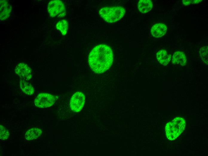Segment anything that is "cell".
I'll return each instance as SVG.
<instances>
[{
  "label": "cell",
  "mask_w": 208,
  "mask_h": 156,
  "mask_svg": "<svg viewBox=\"0 0 208 156\" xmlns=\"http://www.w3.org/2000/svg\"><path fill=\"white\" fill-rule=\"evenodd\" d=\"M113 59L111 48L106 45L101 44L95 47L91 51L88 62L91 69L95 73L100 74L110 68Z\"/></svg>",
  "instance_id": "1"
},
{
  "label": "cell",
  "mask_w": 208,
  "mask_h": 156,
  "mask_svg": "<svg viewBox=\"0 0 208 156\" xmlns=\"http://www.w3.org/2000/svg\"><path fill=\"white\" fill-rule=\"evenodd\" d=\"M125 9L121 7H105L101 8L99 13L105 21L109 23L117 22L125 14Z\"/></svg>",
  "instance_id": "2"
},
{
  "label": "cell",
  "mask_w": 208,
  "mask_h": 156,
  "mask_svg": "<svg viewBox=\"0 0 208 156\" xmlns=\"http://www.w3.org/2000/svg\"><path fill=\"white\" fill-rule=\"evenodd\" d=\"M57 97L50 94L41 93L35 98L34 103L39 108H44L50 107L54 103Z\"/></svg>",
  "instance_id": "3"
},
{
  "label": "cell",
  "mask_w": 208,
  "mask_h": 156,
  "mask_svg": "<svg viewBox=\"0 0 208 156\" xmlns=\"http://www.w3.org/2000/svg\"><path fill=\"white\" fill-rule=\"evenodd\" d=\"M48 11L52 17L57 16L62 17L64 16L65 10L62 2L59 0H55L50 2L48 6Z\"/></svg>",
  "instance_id": "4"
},
{
  "label": "cell",
  "mask_w": 208,
  "mask_h": 156,
  "mask_svg": "<svg viewBox=\"0 0 208 156\" xmlns=\"http://www.w3.org/2000/svg\"><path fill=\"white\" fill-rule=\"evenodd\" d=\"M85 102V96L81 92H77L72 97L70 106L71 110L75 112H78L82 109Z\"/></svg>",
  "instance_id": "5"
},
{
  "label": "cell",
  "mask_w": 208,
  "mask_h": 156,
  "mask_svg": "<svg viewBox=\"0 0 208 156\" xmlns=\"http://www.w3.org/2000/svg\"><path fill=\"white\" fill-rule=\"evenodd\" d=\"M15 71L16 74L24 80H28L32 77L31 69L25 63H19L16 68Z\"/></svg>",
  "instance_id": "6"
},
{
  "label": "cell",
  "mask_w": 208,
  "mask_h": 156,
  "mask_svg": "<svg viewBox=\"0 0 208 156\" xmlns=\"http://www.w3.org/2000/svg\"><path fill=\"white\" fill-rule=\"evenodd\" d=\"M167 28L166 26L162 23H158L154 25L151 29L152 35L157 38H160L166 33Z\"/></svg>",
  "instance_id": "7"
},
{
  "label": "cell",
  "mask_w": 208,
  "mask_h": 156,
  "mask_svg": "<svg viewBox=\"0 0 208 156\" xmlns=\"http://www.w3.org/2000/svg\"><path fill=\"white\" fill-rule=\"evenodd\" d=\"M0 20H4L9 17L11 11V6L6 1L1 0L0 2Z\"/></svg>",
  "instance_id": "8"
},
{
  "label": "cell",
  "mask_w": 208,
  "mask_h": 156,
  "mask_svg": "<svg viewBox=\"0 0 208 156\" xmlns=\"http://www.w3.org/2000/svg\"><path fill=\"white\" fill-rule=\"evenodd\" d=\"M186 58L184 53L178 51L175 52L172 56V63L174 64H179L184 66L186 64Z\"/></svg>",
  "instance_id": "9"
},
{
  "label": "cell",
  "mask_w": 208,
  "mask_h": 156,
  "mask_svg": "<svg viewBox=\"0 0 208 156\" xmlns=\"http://www.w3.org/2000/svg\"><path fill=\"white\" fill-rule=\"evenodd\" d=\"M171 56L164 50H162L157 52L156 57L158 61L162 64L167 65L171 60Z\"/></svg>",
  "instance_id": "10"
},
{
  "label": "cell",
  "mask_w": 208,
  "mask_h": 156,
  "mask_svg": "<svg viewBox=\"0 0 208 156\" xmlns=\"http://www.w3.org/2000/svg\"><path fill=\"white\" fill-rule=\"evenodd\" d=\"M152 3L149 0H140L138 4V8L140 12L146 13L149 11L152 8Z\"/></svg>",
  "instance_id": "11"
},
{
  "label": "cell",
  "mask_w": 208,
  "mask_h": 156,
  "mask_svg": "<svg viewBox=\"0 0 208 156\" xmlns=\"http://www.w3.org/2000/svg\"><path fill=\"white\" fill-rule=\"evenodd\" d=\"M42 133V130L41 129L37 128H33L26 132L25 137L27 140H33L38 138Z\"/></svg>",
  "instance_id": "12"
},
{
  "label": "cell",
  "mask_w": 208,
  "mask_h": 156,
  "mask_svg": "<svg viewBox=\"0 0 208 156\" xmlns=\"http://www.w3.org/2000/svg\"><path fill=\"white\" fill-rule=\"evenodd\" d=\"M20 88L25 93L29 95H32L34 92L33 87L30 84L24 80L20 81Z\"/></svg>",
  "instance_id": "13"
},
{
  "label": "cell",
  "mask_w": 208,
  "mask_h": 156,
  "mask_svg": "<svg viewBox=\"0 0 208 156\" xmlns=\"http://www.w3.org/2000/svg\"><path fill=\"white\" fill-rule=\"evenodd\" d=\"M56 28L60 31L63 35H65L67 33L68 29V22L65 20L59 21L57 23Z\"/></svg>",
  "instance_id": "14"
},
{
  "label": "cell",
  "mask_w": 208,
  "mask_h": 156,
  "mask_svg": "<svg viewBox=\"0 0 208 156\" xmlns=\"http://www.w3.org/2000/svg\"><path fill=\"white\" fill-rule=\"evenodd\" d=\"M208 47L205 46L201 47L199 53L202 61L206 64L208 62Z\"/></svg>",
  "instance_id": "15"
},
{
  "label": "cell",
  "mask_w": 208,
  "mask_h": 156,
  "mask_svg": "<svg viewBox=\"0 0 208 156\" xmlns=\"http://www.w3.org/2000/svg\"><path fill=\"white\" fill-rule=\"evenodd\" d=\"M0 139L2 140H6L9 137V133L8 130L0 124Z\"/></svg>",
  "instance_id": "16"
},
{
  "label": "cell",
  "mask_w": 208,
  "mask_h": 156,
  "mask_svg": "<svg viewBox=\"0 0 208 156\" xmlns=\"http://www.w3.org/2000/svg\"><path fill=\"white\" fill-rule=\"evenodd\" d=\"M202 1V0H184L182 1V2L185 5L187 6L192 4H198Z\"/></svg>",
  "instance_id": "17"
}]
</instances>
